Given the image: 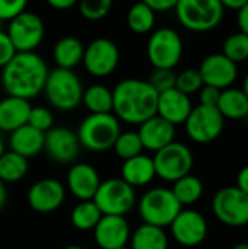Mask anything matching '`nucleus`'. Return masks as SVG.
Returning <instances> with one entry per match:
<instances>
[{
    "label": "nucleus",
    "mask_w": 248,
    "mask_h": 249,
    "mask_svg": "<svg viewBox=\"0 0 248 249\" xmlns=\"http://www.w3.org/2000/svg\"><path fill=\"white\" fill-rule=\"evenodd\" d=\"M48 76L45 61L37 53H16L1 70V86L9 96L29 101L44 90Z\"/></svg>",
    "instance_id": "1"
},
{
    "label": "nucleus",
    "mask_w": 248,
    "mask_h": 249,
    "mask_svg": "<svg viewBox=\"0 0 248 249\" xmlns=\"http://www.w3.org/2000/svg\"><path fill=\"white\" fill-rule=\"evenodd\" d=\"M158 93L140 79H124L113 89V111L118 120L142 124L156 115Z\"/></svg>",
    "instance_id": "2"
},
{
    "label": "nucleus",
    "mask_w": 248,
    "mask_h": 249,
    "mask_svg": "<svg viewBox=\"0 0 248 249\" xmlns=\"http://www.w3.org/2000/svg\"><path fill=\"white\" fill-rule=\"evenodd\" d=\"M121 134L120 121L113 114H91L77 128V140L80 146L91 152H104L113 149L115 140Z\"/></svg>",
    "instance_id": "3"
},
{
    "label": "nucleus",
    "mask_w": 248,
    "mask_h": 249,
    "mask_svg": "<svg viewBox=\"0 0 248 249\" xmlns=\"http://www.w3.org/2000/svg\"><path fill=\"white\" fill-rule=\"evenodd\" d=\"M42 92L47 101L60 111L77 108L83 98V86L79 76L73 70L58 67L48 71Z\"/></svg>",
    "instance_id": "4"
},
{
    "label": "nucleus",
    "mask_w": 248,
    "mask_h": 249,
    "mask_svg": "<svg viewBox=\"0 0 248 249\" xmlns=\"http://www.w3.org/2000/svg\"><path fill=\"white\" fill-rule=\"evenodd\" d=\"M175 13L180 23L193 32L215 29L225 13L221 0H178Z\"/></svg>",
    "instance_id": "5"
},
{
    "label": "nucleus",
    "mask_w": 248,
    "mask_h": 249,
    "mask_svg": "<svg viewBox=\"0 0 248 249\" xmlns=\"http://www.w3.org/2000/svg\"><path fill=\"white\" fill-rule=\"evenodd\" d=\"M181 210L183 207L174 197L172 191L162 187L146 191L139 203V214L143 223L161 229L171 226Z\"/></svg>",
    "instance_id": "6"
},
{
    "label": "nucleus",
    "mask_w": 248,
    "mask_h": 249,
    "mask_svg": "<svg viewBox=\"0 0 248 249\" xmlns=\"http://www.w3.org/2000/svg\"><path fill=\"white\" fill-rule=\"evenodd\" d=\"M155 174L164 181L175 182L189 175L194 165V156L189 146L180 142H172L158 150L152 158Z\"/></svg>",
    "instance_id": "7"
},
{
    "label": "nucleus",
    "mask_w": 248,
    "mask_h": 249,
    "mask_svg": "<svg viewBox=\"0 0 248 249\" xmlns=\"http://www.w3.org/2000/svg\"><path fill=\"white\" fill-rule=\"evenodd\" d=\"M146 54L155 69L172 70L183 57V39L175 29L159 28L149 36Z\"/></svg>",
    "instance_id": "8"
},
{
    "label": "nucleus",
    "mask_w": 248,
    "mask_h": 249,
    "mask_svg": "<svg viewBox=\"0 0 248 249\" xmlns=\"http://www.w3.org/2000/svg\"><path fill=\"white\" fill-rule=\"evenodd\" d=\"M102 216H123L127 214L134 203V188L126 184L121 178H111L99 184V188L92 198Z\"/></svg>",
    "instance_id": "9"
},
{
    "label": "nucleus",
    "mask_w": 248,
    "mask_h": 249,
    "mask_svg": "<svg viewBox=\"0 0 248 249\" xmlns=\"http://www.w3.org/2000/svg\"><path fill=\"white\" fill-rule=\"evenodd\" d=\"M212 212L222 225L243 228L248 225V196L235 185L224 187L212 198Z\"/></svg>",
    "instance_id": "10"
},
{
    "label": "nucleus",
    "mask_w": 248,
    "mask_h": 249,
    "mask_svg": "<svg viewBox=\"0 0 248 249\" xmlns=\"http://www.w3.org/2000/svg\"><path fill=\"white\" fill-rule=\"evenodd\" d=\"M187 136L199 144H208L222 134L225 120L218 108L197 105L193 107L189 118L184 123Z\"/></svg>",
    "instance_id": "11"
},
{
    "label": "nucleus",
    "mask_w": 248,
    "mask_h": 249,
    "mask_svg": "<svg viewBox=\"0 0 248 249\" xmlns=\"http://www.w3.org/2000/svg\"><path fill=\"white\" fill-rule=\"evenodd\" d=\"M44 22L34 12H22L9 22L7 36L16 53H34L44 38Z\"/></svg>",
    "instance_id": "12"
},
{
    "label": "nucleus",
    "mask_w": 248,
    "mask_h": 249,
    "mask_svg": "<svg viewBox=\"0 0 248 249\" xmlns=\"http://www.w3.org/2000/svg\"><path fill=\"white\" fill-rule=\"evenodd\" d=\"M82 61L89 74L105 77L117 69L120 63V51L114 41L108 38H96L85 47Z\"/></svg>",
    "instance_id": "13"
},
{
    "label": "nucleus",
    "mask_w": 248,
    "mask_h": 249,
    "mask_svg": "<svg viewBox=\"0 0 248 249\" xmlns=\"http://www.w3.org/2000/svg\"><path fill=\"white\" fill-rule=\"evenodd\" d=\"M170 228L172 238L186 248L199 247L208 236V222L196 210H181Z\"/></svg>",
    "instance_id": "14"
},
{
    "label": "nucleus",
    "mask_w": 248,
    "mask_h": 249,
    "mask_svg": "<svg viewBox=\"0 0 248 249\" xmlns=\"http://www.w3.org/2000/svg\"><path fill=\"white\" fill-rule=\"evenodd\" d=\"M197 70L202 76L203 85L219 90L231 88L238 76L237 64L228 60L222 53H215L205 57Z\"/></svg>",
    "instance_id": "15"
},
{
    "label": "nucleus",
    "mask_w": 248,
    "mask_h": 249,
    "mask_svg": "<svg viewBox=\"0 0 248 249\" xmlns=\"http://www.w3.org/2000/svg\"><path fill=\"white\" fill-rule=\"evenodd\" d=\"M66 198L64 185L53 178H44L34 182L28 191V204L37 213L56 212Z\"/></svg>",
    "instance_id": "16"
},
{
    "label": "nucleus",
    "mask_w": 248,
    "mask_h": 249,
    "mask_svg": "<svg viewBox=\"0 0 248 249\" xmlns=\"http://www.w3.org/2000/svg\"><path fill=\"white\" fill-rule=\"evenodd\" d=\"M44 149L48 156L58 163L73 162L80 150L76 133L66 127H53L45 133Z\"/></svg>",
    "instance_id": "17"
},
{
    "label": "nucleus",
    "mask_w": 248,
    "mask_h": 249,
    "mask_svg": "<svg viewBox=\"0 0 248 249\" xmlns=\"http://www.w3.org/2000/svg\"><path fill=\"white\" fill-rule=\"evenodd\" d=\"M94 238L101 249L124 248L130 239V226L123 216H102L94 229Z\"/></svg>",
    "instance_id": "18"
},
{
    "label": "nucleus",
    "mask_w": 248,
    "mask_h": 249,
    "mask_svg": "<svg viewBox=\"0 0 248 249\" xmlns=\"http://www.w3.org/2000/svg\"><path fill=\"white\" fill-rule=\"evenodd\" d=\"M67 188L80 201L92 200L99 188L98 171L89 163H76L67 172Z\"/></svg>",
    "instance_id": "19"
},
{
    "label": "nucleus",
    "mask_w": 248,
    "mask_h": 249,
    "mask_svg": "<svg viewBox=\"0 0 248 249\" xmlns=\"http://www.w3.org/2000/svg\"><path fill=\"white\" fill-rule=\"evenodd\" d=\"M137 134L140 137L143 149L156 153L158 150L175 142V125L165 121L159 115H155L140 124Z\"/></svg>",
    "instance_id": "20"
},
{
    "label": "nucleus",
    "mask_w": 248,
    "mask_h": 249,
    "mask_svg": "<svg viewBox=\"0 0 248 249\" xmlns=\"http://www.w3.org/2000/svg\"><path fill=\"white\" fill-rule=\"evenodd\" d=\"M193 109L190 96L181 93L180 90L170 89L158 96V108L156 115L171 123L172 125L184 124Z\"/></svg>",
    "instance_id": "21"
},
{
    "label": "nucleus",
    "mask_w": 248,
    "mask_h": 249,
    "mask_svg": "<svg viewBox=\"0 0 248 249\" xmlns=\"http://www.w3.org/2000/svg\"><path fill=\"white\" fill-rule=\"evenodd\" d=\"M29 101L6 96L0 101V131L13 133L22 125L28 124V117L31 112Z\"/></svg>",
    "instance_id": "22"
},
{
    "label": "nucleus",
    "mask_w": 248,
    "mask_h": 249,
    "mask_svg": "<svg viewBox=\"0 0 248 249\" xmlns=\"http://www.w3.org/2000/svg\"><path fill=\"white\" fill-rule=\"evenodd\" d=\"M45 134L25 124L20 128L10 133V150L28 159L38 155L44 149Z\"/></svg>",
    "instance_id": "23"
},
{
    "label": "nucleus",
    "mask_w": 248,
    "mask_h": 249,
    "mask_svg": "<svg viewBox=\"0 0 248 249\" xmlns=\"http://www.w3.org/2000/svg\"><path fill=\"white\" fill-rule=\"evenodd\" d=\"M156 177L152 158L139 155L129 160H124L121 166V179L130 187H145Z\"/></svg>",
    "instance_id": "24"
},
{
    "label": "nucleus",
    "mask_w": 248,
    "mask_h": 249,
    "mask_svg": "<svg viewBox=\"0 0 248 249\" xmlns=\"http://www.w3.org/2000/svg\"><path fill=\"white\" fill-rule=\"evenodd\" d=\"M216 108L224 120H244L248 117V98L241 89L228 88L221 92Z\"/></svg>",
    "instance_id": "25"
},
{
    "label": "nucleus",
    "mask_w": 248,
    "mask_h": 249,
    "mask_svg": "<svg viewBox=\"0 0 248 249\" xmlns=\"http://www.w3.org/2000/svg\"><path fill=\"white\" fill-rule=\"evenodd\" d=\"M83 51L85 47L80 39L75 36H63L56 42L53 48V57L58 69L72 70L82 61Z\"/></svg>",
    "instance_id": "26"
},
{
    "label": "nucleus",
    "mask_w": 248,
    "mask_h": 249,
    "mask_svg": "<svg viewBox=\"0 0 248 249\" xmlns=\"http://www.w3.org/2000/svg\"><path fill=\"white\" fill-rule=\"evenodd\" d=\"M130 249H168V236L164 229L143 223L133 232Z\"/></svg>",
    "instance_id": "27"
},
{
    "label": "nucleus",
    "mask_w": 248,
    "mask_h": 249,
    "mask_svg": "<svg viewBox=\"0 0 248 249\" xmlns=\"http://www.w3.org/2000/svg\"><path fill=\"white\" fill-rule=\"evenodd\" d=\"M203 190H205L203 182L191 174L175 181L174 187L171 188L174 197L181 204V207L183 206H191V204L197 203L203 196Z\"/></svg>",
    "instance_id": "28"
},
{
    "label": "nucleus",
    "mask_w": 248,
    "mask_h": 249,
    "mask_svg": "<svg viewBox=\"0 0 248 249\" xmlns=\"http://www.w3.org/2000/svg\"><path fill=\"white\" fill-rule=\"evenodd\" d=\"M82 101L91 114H111L113 111V90L104 85L89 86L83 90Z\"/></svg>",
    "instance_id": "29"
},
{
    "label": "nucleus",
    "mask_w": 248,
    "mask_h": 249,
    "mask_svg": "<svg viewBox=\"0 0 248 249\" xmlns=\"http://www.w3.org/2000/svg\"><path fill=\"white\" fill-rule=\"evenodd\" d=\"M28 172V159L15 152H4L0 156V181L18 182Z\"/></svg>",
    "instance_id": "30"
},
{
    "label": "nucleus",
    "mask_w": 248,
    "mask_h": 249,
    "mask_svg": "<svg viewBox=\"0 0 248 249\" xmlns=\"http://www.w3.org/2000/svg\"><path fill=\"white\" fill-rule=\"evenodd\" d=\"M101 217L102 213L92 200L80 201L70 213V222L79 231H94Z\"/></svg>",
    "instance_id": "31"
},
{
    "label": "nucleus",
    "mask_w": 248,
    "mask_h": 249,
    "mask_svg": "<svg viewBox=\"0 0 248 249\" xmlns=\"http://www.w3.org/2000/svg\"><path fill=\"white\" fill-rule=\"evenodd\" d=\"M127 25L136 34H146L155 25V12L145 3H134L127 12Z\"/></svg>",
    "instance_id": "32"
},
{
    "label": "nucleus",
    "mask_w": 248,
    "mask_h": 249,
    "mask_svg": "<svg viewBox=\"0 0 248 249\" xmlns=\"http://www.w3.org/2000/svg\"><path fill=\"white\" fill-rule=\"evenodd\" d=\"M222 54L235 64L248 60V35L240 31L231 34L224 41Z\"/></svg>",
    "instance_id": "33"
},
{
    "label": "nucleus",
    "mask_w": 248,
    "mask_h": 249,
    "mask_svg": "<svg viewBox=\"0 0 248 249\" xmlns=\"http://www.w3.org/2000/svg\"><path fill=\"white\" fill-rule=\"evenodd\" d=\"M113 149L118 158H121L123 160H129L132 158L142 155L143 146L137 131H126L118 136Z\"/></svg>",
    "instance_id": "34"
},
{
    "label": "nucleus",
    "mask_w": 248,
    "mask_h": 249,
    "mask_svg": "<svg viewBox=\"0 0 248 249\" xmlns=\"http://www.w3.org/2000/svg\"><path fill=\"white\" fill-rule=\"evenodd\" d=\"M203 88V80L197 69H187L177 74L175 79V89L181 93L190 96L196 92H199Z\"/></svg>",
    "instance_id": "35"
},
{
    "label": "nucleus",
    "mask_w": 248,
    "mask_h": 249,
    "mask_svg": "<svg viewBox=\"0 0 248 249\" xmlns=\"http://www.w3.org/2000/svg\"><path fill=\"white\" fill-rule=\"evenodd\" d=\"M113 7L111 0H83L79 3V12L89 20H99L105 18Z\"/></svg>",
    "instance_id": "36"
},
{
    "label": "nucleus",
    "mask_w": 248,
    "mask_h": 249,
    "mask_svg": "<svg viewBox=\"0 0 248 249\" xmlns=\"http://www.w3.org/2000/svg\"><path fill=\"white\" fill-rule=\"evenodd\" d=\"M175 79L177 74L174 70H164V69H155L152 74L149 76L148 83L156 90V93H164L170 89L175 88Z\"/></svg>",
    "instance_id": "37"
},
{
    "label": "nucleus",
    "mask_w": 248,
    "mask_h": 249,
    "mask_svg": "<svg viewBox=\"0 0 248 249\" xmlns=\"http://www.w3.org/2000/svg\"><path fill=\"white\" fill-rule=\"evenodd\" d=\"M53 124H54V117L50 109L44 107L31 108V112L28 117V125L45 134L48 130L53 128Z\"/></svg>",
    "instance_id": "38"
},
{
    "label": "nucleus",
    "mask_w": 248,
    "mask_h": 249,
    "mask_svg": "<svg viewBox=\"0 0 248 249\" xmlns=\"http://www.w3.org/2000/svg\"><path fill=\"white\" fill-rule=\"evenodd\" d=\"M26 10L25 0H0V20H12Z\"/></svg>",
    "instance_id": "39"
},
{
    "label": "nucleus",
    "mask_w": 248,
    "mask_h": 249,
    "mask_svg": "<svg viewBox=\"0 0 248 249\" xmlns=\"http://www.w3.org/2000/svg\"><path fill=\"white\" fill-rule=\"evenodd\" d=\"M16 54V50L6 32L0 31V67L3 69Z\"/></svg>",
    "instance_id": "40"
},
{
    "label": "nucleus",
    "mask_w": 248,
    "mask_h": 249,
    "mask_svg": "<svg viewBox=\"0 0 248 249\" xmlns=\"http://www.w3.org/2000/svg\"><path fill=\"white\" fill-rule=\"evenodd\" d=\"M221 92H222V90H219V89H216V88L203 85V88L199 90V101H200L199 105L216 108V105H218V102H219Z\"/></svg>",
    "instance_id": "41"
},
{
    "label": "nucleus",
    "mask_w": 248,
    "mask_h": 249,
    "mask_svg": "<svg viewBox=\"0 0 248 249\" xmlns=\"http://www.w3.org/2000/svg\"><path fill=\"white\" fill-rule=\"evenodd\" d=\"M178 0H145V3L153 10V12H165L175 9Z\"/></svg>",
    "instance_id": "42"
},
{
    "label": "nucleus",
    "mask_w": 248,
    "mask_h": 249,
    "mask_svg": "<svg viewBox=\"0 0 248 249\" xmlns=\"http://www.w3.org/2000/svg\"><path fill=\"white\" fill-rule=\"evenodd\" d=\"M237 22H238L240 32L248 35V0L246 1V4L237 12Z\"/></svg>",
    "instance_id": "43"
},
{
    "label": "nucleus",
    "mask_w": 248,
    "mask_h": 249,
    "mask_svg": "<svg viewBox=\"0 0 248 249\" xmlns=\"http://www.w3.org/2000/svg\"><path fill=\"white\" fill-rule=\"evenodd\" d=\"M235 187H237L238 190H241L244 194H247L248 196V165L243 166V168L238 171Z\"/></svg>",
    "instance_id": "44"
},
{
    "label": "nucleus",
    "mask_w": 248,
    "mask_h": 249,
    "mask_svg": "<svg viewBox=\"0 0 248 249\" xmlns=\"http://www.w3.org/2000/svg\"><path fill=\"white\" fill-rule=\"evenodd\" d=\"M75 0H48V4L58 10H67L75 6Z\"/></svg>",
    "instance_id": "45"
},
{
    "label": "nucleus",
    "mask_w": 248,
    "mask_h": 249,
    "mask_svg": "<svg viewBox=\"0 0 248 249\" xmlns=\"http://www.w3.org/2000/svg\"><path fill=\"white\" fill-rule=\"evenodd\" d=\"M247 0H224L221 1L224 9H229V10H234V12H238L244 4H246Z\"/></svg>",
    "instance_id": "46"
},
{
    "label": "nucleus",
    "mask_w": 248,
    "mask_h": 249,
    "mask_svg": "<svg viewBox=\"0 0 248 249\" xmlns=\"http://www.w3.org/2000/svg\"><path fill=\"white\" fill-rule=\"evenodd\" d=\"M7 201V191H6V187H4V182L0 181V212L3 210L4 204Z\"/></svg>",
    "instance_id": "47"
},
{
    "label": "nucleus",
    "mask_w": 248,
    "mask_h": 249,
    "mask_svg": "<svg viewBox=\"0 0 248 249\" xmlns=\"http://www.w3.org/2000/svg\"><path fill=\"white\" fill-rule=\"evenodd\" d=\"M244 93H246V96L248 98V74L244 77V82H243V89H241Z\"/></svg>",
    "instance_id": "48"
},
{
    "label": "nucleus",
    "mask_w": 248,
    "mask_h": 249,
    "mask_svg": "<svg viewBox=\"0 0 248 249\" xmlns=\"http://www.w3.org/2000/svg\"><path fill=\"white\" fill-rule=\"evenodd\" d=\"M232 249H248V244L247 242H240V244L234 245V248Z\"/></svg>",
    "instance_id": "49"
},
{
    "label": "nucleus",
    "mask_w": 248,
    "mask_h": 249,
    "mask_svg": "<svg viewBox=\"0 0 248 249\" xmlns=\"http://www.w3.org/2000/svg\"><path fill=\"white\" fill-rule=\"evenodd\" d=\"M4 153V143H3V140H1V137H0V156Z\"/></svg>",
    "instance_id": "50"
},
{
    "label": "nucleus",
    "mask_w": 248,
    "mask_h": 249,
    "mask_svg": "<svg viewBox=\"0 0 248 249\" xmlns=\"http://www.w3.org/2000/svg\"><path fill=\"white\" fill-rule=\"evenodd\" d=\"M64 249H85V248H82V247H77V245H72V247H67V248H64Z\"/></svg>",
    "instance_id": "51"
},
{
    "label": "nucleus",
    "mask_w": 248,
    "mask_h": 249,
    "mask_svg": "<svg viewBox=\"0 0 248 249\" xmlns=\"http://www.w3.org/2000/svg\"><path fill=\"white\" fill-rule=\"evenodd\" d=\"M0 31H1V20H0Z\"/></svg>",
    "instance_id": "52"
},
{
    "label": "nucleus",
    "mask_w": 248,
    "mask_h": 249,
    "mask_svg": "<svg viewBox=\"0 0 248 249\" xmlns=\"http://www.w3.org/2000/svg\"><path fill=\"white\" fill-rule=\"evenodd\" d=\"M120 249H130V248H127V247H124V248H120Z\"/></svg>",
    "instance_id": "53"
},
{
    "label": "nucleus",
    "mask_w": 248,
    "mask_h": 249,
    "mask_svg": "<svg viewBox=\"0 0 248 249\" xmlns=\"http://www.w3.org/2000/svg\"><path fill=\"white\" fill-rule=\"evenodd\" d=\"M247 244H248V241H247Z\"/></svg>",
    "instance_id": "54"
}]
</instances>
